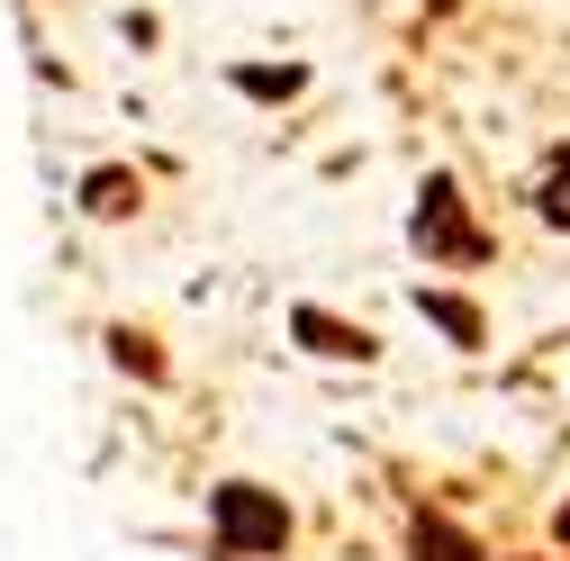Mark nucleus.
I'll return each instance as SVG.
<instances>
[{
	"label": "nucleus",
	"mask_w": 570,
	"mask_h": 561,
	"mask_svg": "<svg viewBox=\"0 0 570 561\" xmlns=\"http://www.w3.org/2000/svg\"><path fill=\"white\" fill-rule=\"evenodd\" d=\"M227 525H236L245 543H281V516H254L245 499H227Z\"/></svg>",
	"instance_id": "obj_1"
},
{
	"label": "nucleus",
	"mask_w": 570,
	"mask_h": 561,
	"mask_svg": "<svg viewBox=\"0 0 570 561\" xmlns=\"http://www.w3.org/2000/svg\"><path fill=\"white\" fill-rule=\"evenodd\" d=\"M543 218H570V173H552V190H543Z\"/></svg>",
	"instance_id": "obj_2"
}]
</instances>
